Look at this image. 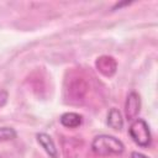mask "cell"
Returning <instances> with one entry per match:
<instances>
[{"instance_id":"30bf717a","label":"cell","mask_w":158,"mask_h":158,"mask_svg":"<svg viewBox=\"0 0 158 158\" xmlns=\"http://www.w3.org/2000/svg\"><path fill=\"white\" fill-rule=\"evenodd\" d=\"M131 158H148V157H147V156H144V154H142V153L133 152V153L131 154Z\"/></svg>"},{"instance_id":"ba28073f","label":"cell","mask_w":158,"mask_h":158,"mask_svg":"<svg viewBox=\"0 0 158 158\" xmlns=\"http://www.w3.org/2000/svg\"><path fill=\"white\" fill-rule=\"evenodd\" d=\"M16 137V131L10 127H1L0 128V141H9Z\"/></svg>"},{"instance_id":"3957f363","label":"cell","mask_w":158,"mask_h":158,"mask_svg":"<svg viewBox=\"0 0 158 158\" xmlns=\"http://www.w3.org/2000/svg\"><path fill=\"white\" fill-rule=\"evenodd\" d=\"M141 109V99L139 95L135 91L130 93L127 95L126 99V104H125V114L127 120H135L139 112Z\"/></svg>"},{"instance_id":"6da1fadb","label":"cell","mask_w":158,"mask_h":158,"mask_svg":"<svg viewBox=\"0 0 158 158\" xmlns=\"http://www.w3.org/2000/svg\"><path fill=\"white\" fill-rule=\"evenodd\" d=\"M91 149L98 156H112V154H121L125 149L121 141H118L114 136L109 135H100L93 139Z\"/></svg>"},{"instance_id":"9c48e42d","label":"cell","mask_w":158,"mask_h":158,"mask_svg":"<svg viewBox=\"0 0 158 158\" xmlns=\"http://www.w3.org/2000/svg\"><path fill=\"white\" fill-rule=\"evenodd\" d=\"M6 99H7V93L5 90H0V107L5 105Z\"/></svg>"},{"instance_id":"5b68a950","label":"cell","mask_w":158,"mask_h":158,"mask_svg":"<svg viewBox=\"0 0 158 158\" xmlns=\"http://www.w3.org/2000/svg\"><path fill=\"white\" fill-rule=\"evenodd\" d=\"M36 137H37L38 143L44 148V151L49 154V157H52V158H57L58 152H57V148H56V146H54L53 139H52L47 133H37Z\"/></svg>"},{"instance_id":"52a82bcc","label":"cell","mask_w":158,"mask_h":158,"mask_svg":"<svg viewBox=\"0 0 158 158\" xmlns=\"http://www.w3.org/2000/svg\"><path fill=\"white\" fill-rule=\"evenodd\" d=\"M107 125L114 130H121L123 126V120L121 112L117 109H111L107 114Z\"/></svg>"},{"instance_id":"8992f818","label":"cell","mask_w":158,"mask_h":158,"mask_svg":"<svg viewBox=\"0 0 158 158\" xmlns=\"http://www.w3.org/2000/svg\"><path fill=\"white\" fill-rule=\"evenodd\" d=\"M60 123L64 126V127H68V128H75L78 126L81 125V121H83V117L79 115V114H75V112H65L60 116L59 118Z\"/></svg>"},{"instance_id":"7a4b0ae2","label":"cell","mask_w":158,"mask_h":158,"mask_svg":"<svg viewBox=\"0 0 158 158\" xmlns=\"http://www.w3.org/2000/svg\"><path fill=\"white\" fill-rule=\"evenodd\" d=\"M130 136L141 147H147L151 143V132L147 122L142 118L135 120L130 126Z\"/></svg>"},{"instance_id":"277c9868","label":"cell","mask_w":158,"mask_h":158,"mask_svg":"<svg viewBox=\"0 0 158 158\" xmlns=\"http://www.w3.org/2000/svg\"><path fill=\"white\" fill-rule=\"evenodd\" d=\"M95 65H96V69L104 75V77H112L116 72V68H117V64H116V60L112 58V57H109V56H101L96 59L95 62Z\"/></svg>"}]
</instances>
